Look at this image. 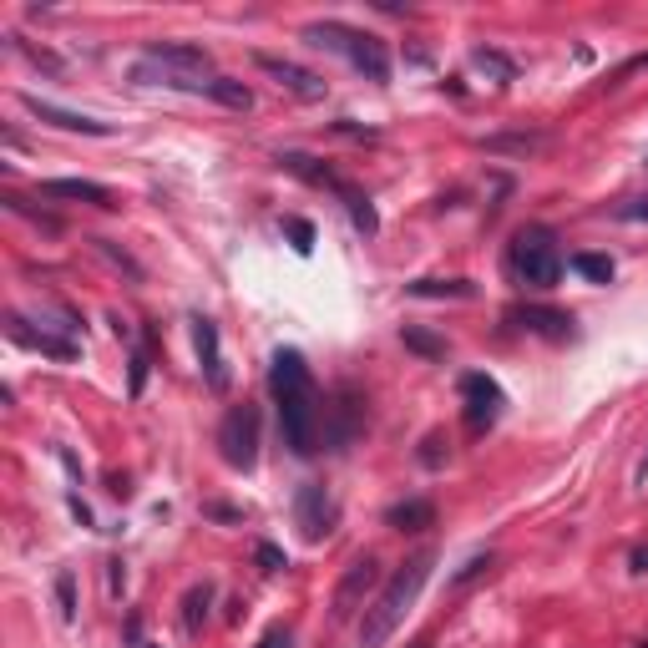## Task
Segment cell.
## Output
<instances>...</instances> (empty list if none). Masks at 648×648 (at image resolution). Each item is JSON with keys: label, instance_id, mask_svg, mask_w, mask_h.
<instances>
[{"label": "cell", "instance_id": "cell-15", "mask_svg": "<svg viewBox=\"0 0 648 648\" xmlns=\"http://www.w3.org/2000/svg\"><path fill=\"white\" fill-rule=\"evenodd\" d=\"M193 340H198V360H203V380L208 390H228V365H223V345H218V324L213 319H193Z\"/></svg>", "mask_w": 648, "mask_h": 648}, {"label": "cell", "instance_id": "cell-36", "mask_svg": "<svg viewBox=\"0 0 648 648\" xmlns=\"http://www.w3.org/2000/svg\"><path fill=\"white\" fill-rule=\"evenodd\" d=\"M203 512H208L213 522H243V512H238V507H223V502H208Z\"/></svg>", "mask_w": 648, "mask_h": 648}, {"label": "cell", "instance_id": "cell-44", "mask_svg": "<svg viewBox=\"0 0 648 648\" xmlns=\"http://www.w3.org/2000/svg\"><path fill=\"white\" fill-rule=\"evenodd\" d=\"M638 648H648V643H638Z\"/></svg>", "mask_w": 648, "mask_h": 648}, {"label": "cell", "instance_id": "cell-1", "mask_svg": "<svg viewBox=\"0 0 648 648\" xmlns=\"http://www.w3.org/2000/svg\"><path fill=\"white\" fill-rule=\"evenodd\" d=\"M269 395L279 405L284 446L294 456H314L319 436H324V405H319V385H314V375H309L299 350H274V360H269Z\"/></svg>", "mask_w": 648, "mask_h": 648}, {"label": "cell", "instance_id": "cell-26", "mask_svg": "<svg viewBox=\"0 0 648 648\" xmlns=\"http://www.w3.org/2000/svg\"><path fill=\"white\" fill-rule=\"evenodd\" d=\"M92 249H97V254H102V259H107L112 269H122V274L132 279V284H142V279H147V274H142V264H137V259H132L127 249H117L112 238H92Z\"/></svg>", "mask_w": 648, "mask_h": 648}, {"label": "cell", "instance_id": "cell-10", "mask_svg": "<svg viewBox=\"0 0 648 648\" xmlns=\"http://www.w3.org/2000/svg\"><path fill=\"white\" fill-rule=\"evenodd\" d=\"M142 61L173 71V76H188V81H198V76L208 81V76H213V56H208L203 46H193V41H147V46H142Z\"/></svg>", "mask_w": 648, "mask_h": 648}, {"label": "cell", "instance_id": "cell-20", "mask_svg": "<svg viewBox=\"0 0 648 648\" xmlns=\"http://www.w3.org/2000/svg\"><path fill=\"white\" fill-rule=\"evenodd\" d=\"M416 299H471L476 284L471 279H416V284H405Z\"/></svg>", "mask_w": 648, "mask_h": 648}, {"label": "cell", "instance_id": "cell-25", "mask_svg": "<svg viewBox=\"0 0 648 648\" xmlns=\"http://www.w3.org/2000/svg\"><path fill=\"white\" fill-rule=\"evenodd\" d=\"M208 603H213V583L188 588V598H183V628H188V633H203V623H208Z\"/></svg>", "mask_w": 648, "mask_h": 648}, {"label": "cell", "instance_id": "cell-43", "mask_svg": "<svg viewBox=\"0 0 648 648\" xmlns=\"http://www.w3.org/2000/svg\"><path fill=\"white\" fill-rule=\"evenodd\" d=\"M137 648H157V643H137Z\"/></svg>", "mask_w": 648, "mask_h": 648}, {"label": "cell", "instance_id": "cell-32", "mask_svg": "<svg viewBox=\"0 0 648 648\" xmlns=\"http://www.w3.org/2000/svg\"><path fill=\"white\" fill-rule=\"evenodd\" d=\"M11 46H16V51H26V56H31V66H41V71H51V76L61 71V61H56L51 51H41V46H26L21 36H11Z\"/></svg>", "mask_w": 648, "mask_h": 648}, {"label": "cell", "instance_id": "cell-40", "mask_svg": "<svg viewBox=\"0 0 648 648\" xmlns=\"http://www.w3.org/2000/svg\"><path fill=\"white\" fill-rule=\"evenodd\" d=\"M107 567H112V593H122V583H127V573H122V557H112Z\"/></svg>", "mask_w": 648, "mask_h": 648}, {"label": "cell", "instance_id": "cell-9", "mask_svg": "<svg viewBox=\"0 0 648 648\" xmlns=\"http://www.w3.org/2000/svg\"><path fill=\"white\" fill-rule=\"evenodd\" d=\"M365 431V400L355 395V390H335V400L324 405V446L330 451H345V446H355V436Z\"/></svg>", "mask_w": 648, "mask_h": 648}, {"label": "cell", "instance_id": "cell-3", "mask_svg": "<svg viewBox=\"0 0 648 648\" xmlns=\"http://www.w3.org/2000/svg\"><path fill=\"white\" fill-rule=\"evenodd\" d=\"M299 41L314 46V51L345 56L365 81H390V46L375 31H360V26H345V21H309L299 31Z\"/></svg>", "mask_w": 648, "mask_h": 648}, {"label": "cell", "instance_id": "cell-14", "mask_svg": "<svg viewBox=\"0 0 648 648\" xmlns=\"http://www.w3.org/2000/svg\"><path fill=\"white\" fill-rule=\"evenodd\" d=\"M41 198H56V203H92V208H117V193L107 183H92V178H46L41 183Z\"/></svg>", "mask_w": 648, "mask_h": 648}, {"label": "cell", "instance_id": "cell-39", "mask_svg": "<svg viewBox=\"0 0 648 648\" xmlns=\"http://www.w3.org/2000/svg\"><path fill=\"white\" fill-rule=\"evenodd\" d=\"M66 507H71V512H76V522H81V527H92V512H87V502H81V497H71V502H66Z\"/></svg>", "mask_w": 648, "mask_h": 648}, {"label": "cell", "instance_id": "cell-2", "mask_svg": "<svg viewBox=\"0 0 648 648\" xmlns=\"http://www.w3.org/2000/svg\"><path fill=\"white\" fill-rule=\"evenodd\" d=\"M431 567H436V547H421L416 557H405L395 573H390V583L370 598V608H365V618H360V643H365V648H380V643L395 633V623L416 608V598H421V588H426V578H431Z\"/></svg>", "mask_w": 648, "mask_h": 648}, {"label": "cell", "instance_id": "cell-24", "mask_svg": "<svg viewBox=\"0 0 648 648\" xmlns=\"http://www.w3.org/2000/svg\"><path fill=\"white\" fill-rule=\"evenodd\" d=\"M497 567V552H471L456 573H451V593H461V588H471V583H481L486 573Z\"/></svg>", "mask_w": 648, "mask_h": 648}, {"label": "cell", "instance_id": "cell-19", "mask_svg": "<svg viewBox=\"0 0 648 648\" xmlns=\"http://www.w3.org/2000/svg\"><path fill=\"white\" fill-rule=\"evenodd\" d=\"M340 203L350 208V223H355V233H365V238H375V233H380V213H375V203H370L360 188L340 183Z\"/></svg>", "mask_w": 648, "mask_h": 648}, {"label": "cell", "instance_id": "cell-17", "mask_svg": "<svg viewBox=\"0 0 648 648\" xmlns=\"http://www.w3.org/2000/svg\"><path fill=\"white\" fill-rule=\"evenodd\" d=\"M279 168L294 173V178H304L309 188H330V193H340V183H345V178H335V173L324 168L319 157H309V152H279Z\"/></svg>", "mask_w": 648, "mask_h": 648}, {"label": "cell", "instance_id": "cell-37", "mask_svg": "<svg viewBox=\"0 0 648 648\" xmlns=\"http://www.w3.org/2000/svg\"><path fill=\"white\" fill-rule=\"evenodd\" d=\"M147 385V355H132V395H142Z\"/></svg>", "mask_w": 648, "mask_h": 648}, {"label": "cell", "instance_id": "cell-41", "mask_svg": "<svg viewBox=\"0 0 648 648\" xmlns=\"http://www.w3.org/2000/svg\"><path fill=\"white\" fill-rule=\"evenodd\" d=\"M628 562H633V573H648V547H633Z\"/></svg>", "mask_w": 648, "mask_h": 648}, {"label": "cell", "instance_id": "cell-16", "mask_svg": "<svg viewBox=\"0 0 648 648\" xmlns=\"http://www.w3.org/2000/svg\"><path fill=\"white\" fill-rule=\"evenodd\" d=\"M6 330H11V340L16 345H26V350H41V355H51V360H76V345L71 340H61V335H36V330H26V319L21 314H6Z\"/></svg>", "mask_w": 648, "mask_h": 648}, {"label": "cell", "instance_id": "cell-31", "mask_svg": "<svg viewBox=\"0 0 648 648\" xmlns=\"http://www.w3.org/2000/svg\"><path fill=\"white\" fill-rule=\"evenodd\" d=\"M446 451H451V441H446L441 431H431V436L421 441V466H431V471H436V466L446 461Z\"/></svg>", "mask_w": 648, "mask_h": 648}, {"label": "cell", "instance_id": "cell-7", "mask_svg": "<svg viewBox=\"0 0 648 648\" xmlns=\"http://www.w3.org/2000/svg\"><path fill=\"white\" fill-rule=\"evenodd\" d=\"M502 405H507V395H502V385L492 375H461V411H466V426L476 436L497 426Z\"/></svg>", "mask_w": 648, "mask_h": 648}, {"label": "cell", "instance_id": "cell-34", "mask_svg": "<svg viewBox=\"0 0 648 648\" xmlns=\"http://www.w3.org/2000/svg\"><path fill=\"white\" fill-rule=\"evenodd\" d=\"M618 218H623V223H648V198H628V203H618Z\"/></svg>", "mask_w": 648, "mask_h": 648}, {"label": "cell", "instance_id": "cell-11", "mask_svg": "<svg viewBox=\"0 0 648 648\" xmlns=\"http://www.w3.org/2000/svg\"><path fill=\"white\" fill-rule=\"evenodd\" d=\"M335 517H340V512H335V497L324 492L319 481H304L299 492H294V522H299V532H304L309 542L330 537V532H335Z\"/></svg>", "mask_w": 648, "mask_h": 648}, {"label": "cell", "instance_id": "cell-6", "mask_svg": "<svg viewBox=\"0 0 648 648\" xmlns=\"http://www.w3.org/2000/svg\"><path fill=\"white\" fill-rule=\"evenodd\" d=\"M218 456L233 466V471H254L259 466V411L249 400L233 405L218 426Z\"/></svg>", "mask_w": 648, "mask_h": 648}, {"label": "cell", "instance_id": "cell-29", "mask_svg": "<svg viewBox=\"0 0 648 648\" xmlns=\"http://www.w3.org/2000/svg\"><path fill=\"white\" fill-rule=\"evenodd\" d=\"M56 603H61V618L76 623V578H71V567L56 573Z\"/></svg>", "mask_w": 648, "mask_h": 648}, {"label": "cell", "instance_id": "cell-12", "mask_svg": "<svg viewBox=\"0 0 648 648\" xmlns=\"http://www.w3.org/2000/svg\"><path fill=\"white\" fill-rule=\"evenodd\" d=\"M21 107L46 122V127H61V132H81V137H112V122H97L87 112H71V107H56V102H41V97H21Z\"/></svg>", "mask_w": 648, "mask_h": 648}, {"label": "cell", "instance_id": "cell-30", "mask_svg": "<svg viewBox=\"0 0 648 648\" xmlns=\"http://www.w3.org/2000/svg\"><path fill=\"white\" fill-rule=\"evenodd\" d=\"M284 233L294 243V254H314V223L309 218H284Z\"/></svg>", "mask_w": 648, "mask_h": 648}, {"label": "cell", "instance_id": "cell-28", "mask_svg": "<svg viewBox=\"0 0 648 648\" xmlns=\"http://www.w3.org/2000/svg\"><path fill=\"white\" fill-rule=\"evenodd\" d=\"M471 61H476L481 71H492L497 81H512V76H517V66H512L502 51H492V46H476V51H471Z\"/></svg>", "mask_w": 648, "mask_h": 648}, {"label": "cell", "instance_id": "cell-23", "mask_svg": "<svg viewBox=\"0 0 648 648\" xmlns=\"http://www.w3.org/2000/svg\"><path fill=\"white\" fill-rule=\"evenodd\" d=\"M481 147H486V152H522V157H527V152H542V147H547V132H502V137H486Z\"/></svg>", "mask_w": 648, "mask_h": 648}, {"label": "cell", "instance_id": "cell-8", "mask_svg": "<svg viewBox=\"0 0 648 648\" xmlns=\"http://www.w3.org/2000/svg\"><path fill=\"white\" fill-rule=\"evenodd\" d=\"M254 66H259L264 76H274L279 87H284L289 97H299V102H324V92H330V81H324L319 71H309V66H299V61H289V56H269V51H259Z\"/></svg>", "mask_w": 648, "mask_h": 648}, {"label": "cell", "instance_id": "cell-5", "mask_svg": "<svg viewBox=\"0 0 648 648\" xmlns=\"http://www.w3.org/2000/svg\"><path fill=\"white\" fill-rule=\"evenodd\" d=\"M375 588H380V557H375V552H355L350 567L340 573V583H335V598H330L335 623H355L360 608H370V593H375Z\"/></svg>", "mask_w": 648, "mask_h": 648}, {"label": "cell", "instance_id": "cell-33", "mask_svg": "<svg viewBox=\"0 0 648 648\" xmlns=\"http://www.w3.org/2000/svg\"><path fill=\"white\" fill-rule=\"evenodd\" d=\"M254 557H259V567H264V573H284V567H289V557H284L274 542H259V547H254Z\"/></svg>", "mask_w": 648, "mask_h": 648}, {"label": "cell", "instance_id": "cell-21", "mask_svg": "<svg viewBox=\"0 0 648 648\" xmlns=\"http://www.w3.org/2000/svg\"><path fill=\"white\" fill-rule=\"evenodd\" d=\"M208 97L223 102L228 112H249V107H254V92L243 87V81H233V76H213V81H208Z\"/></svg>", "mask_w": 648, "mask_h": 648}, {"label": "cell", "instance_id": "cell-22", "mask_svg": "<svg viewBox=\"0 0 648 648\" xmlns=\"http://www.w3.org/2000/svg\"><path fill=\"white\" fill-rule=\"evenodd\" d=\"M400 345L416 350L421 360H446V340L431 335V330H421V324H400Z\"/></svg>", "mask_w": 648, "mask_h": 648}, {"label": "cell", "instance_id": "cell-4", "mask_svg": "<svg viewBox=\"0 0 648 648\" xmlns=\"http://www.w3.org/2000/svg\"><path fill=\"white\" fill-rule=\"evenodd\" d=\"M507 269H512L517 284H527V289H552V284L562 279V269H567V259H562V249H557V233H552L547 223L517 228L512 243H507Z\"/></svg>", "mask_w": 648, "mask_h": 648}, {"label": "cell", "instance_id": "cell-18", "mask_svg": "<svg viewBox=\"0 0 648 648\" xmlns=\"http://www.w3.org/2000/svg\"><path fill=\"white\" fill-rule=\"evenodd\" d=\"M385 527H395V532H431L436 527V507L426 497H405V502H395L385 512Z\"/></svg>", "mask_w": 648, "mask_h": 648}, {"label": "cell", "instance_id": "cell-42", "mask_svg": "<svg viewBox=\"0 0 648 648\" xmlns=\"http://www.w3.org/2000/svg\"><path fill=\"white\" fill-rule=\"evenodd\" d=\"M411 648H431V643H426V638H416V643H411Z\"/></svg>", "mask_w": 648, "mask_h": 648}, {"label": "cell", "instance_id": "cell-35", "mask_svg": "<svg viewBox=\"0 0 648 648\" xmlns=\"http://www.w3.org/2000/svg\"><path fill=\"white\" fill-rule=\"evenodd\" d=\"M633 71H648V51H643V56H628V61L613 71V81H608V87H618V81H628Z\"/></svg>", "mask_w": 648, "mask_h": 648}, {"label": "cell", "instance_id": "cell-38", "mask_svg": "<svg viewBox=\"0 0 648 648\" xmlns=\"http://www.w3.org/2000/svg\"><path fill=\"white\" fill-rule=\"evenodd\" d=\"M259 648H289V633H284V628H269V633L259 638Z\"/></svg>", "mask_w": 648, "mask_h": 648}, {"label": "cell", "instance_id": "cell-27", "mask_svg": "<svg viewBox=\"0 0 648 648\" xmlns=\"http://www.w3.org/2000/svg\"><path fill=\"white\" fill-rule=\"evenodd\" d=\"M573 269H578L588 284H613V259H608V254H573Z\"/></svg>", "mask_w": 648, "mask_h": 648}, {"label": "cell", "instance_id": "cell-13", "mask_svg": "<svg viewBox=\"0 0 648 648\" xmlns=\"http://www.w3.org/2000/svg\"><path fill=\"white\" fill-rule=\"evenodd\" d=\"M507 319L527 335H542V340H573V314L562 309H547V304H517L507 309Z\"/></svg>", "mask_w": 648, "mask_h": 648}]
</instances>
